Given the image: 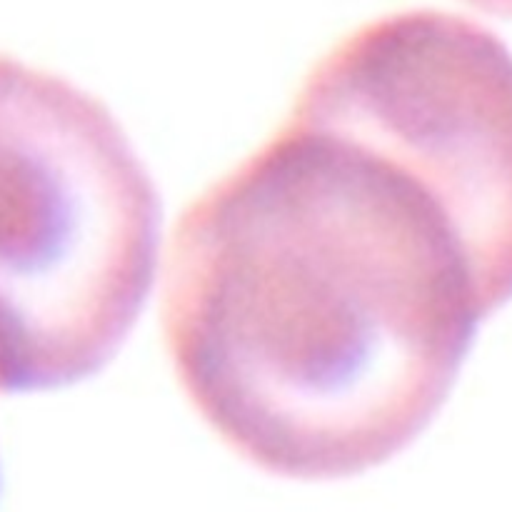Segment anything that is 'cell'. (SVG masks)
<instances>
[{
	"instance_id": "cell-1",
	"label": "cell",
	"mask_w": 512,
	"mask_h": 512,
	"mask_svg": "<svg viewBox=\"0 0 512 512\" xmlns=\"http://www.w3.org/2000/svg\"><path fill=\"white\" fill-rule=\"evenodd\" d=\"M512 300V53L408 10L305 80L288 123L185 208L163 330L238 458L343 480L403 453Z\"/></svg>"
},
{
	"instance_id": "cell-2",
	"label": "cell",
	"mask_w": 512,
	"mask_h": 512,
	"mask_svg": "<svg viewBox=\"0 0 512 512\" xmlns=\"http://www.w3.org/2000/svg\"><path fill=\"white\" fill-rule=\"evenodd\" d=\"M163 205L108 108L0 58V393L98 375L133 333Z\"/></svg>"
},
{
	"instance_id": "cell-3",
	"label": "cell",
	"mask_w": 512,
	"mask_h": 512,
	"mask_svg": "<svg viewBox=\"0 0 512 512\" xmlns=\"http://www.w3.org/2000/svg\"><path fill=\"white\" fill-rule=\"evenodd\" d=\"M475 8L485 10V13L503 15V18H512V0H468Z\"/></svg>"
}]
</instances>
